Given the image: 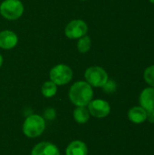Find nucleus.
Listing matches in <instances>:
<instances>
[{"label": "nucleus", "instance_id": "nucleus-19", "mask_svg": "<svg viewBox=\"0 0 154 155\" xmlns=\"http://www.w3.org/2000/svg\"><path fill=\"white\" fill-rule=\"evenodd\" d=\"M146 120L151 124H154V110H151L147 112V118Z\"/></svg>", "mask_w": 154, "mask_h": 155}, {"label": "nucleus", "instance_id": "nucleus-16", "mask_svg": "<svg viewBox=\"0 0 154 155\" xmlns=\"http://www.w3.org/2000/svg\"><path fill=\"white\" fill-rule=\"evenodd\" d=\"M144 79L146 83L154 88V65H152L144 71Z\"/></svg>", "mask_w": 154, "mask_h": 155}, {"label": "nucleus", "instance_id": "nucleus-13", "mask_svg": "<svg viewBox=\"0 0 154 155\" xmlns=\"http://www.w3.org/2000/svg\"><path fill=\"white\" fill-rule=\"evenodd\" d=\"M74 117L78 124H85L89 120L90 113L85 106H78L74 112Z\"/></svg>", "mask_w": 154, "mask_h": 155}, {"label": "nucleus", "instance_id": "nucleus-4", "mask_svg": "<svg viewBox=\"0 0 154 155\" xmlns=\"http://www.w3.org/2000/svg\"><path fill=\"white\" fill-rule=\"evenodd\" d=\"M73 70L70 66L64 64H59L54 66L49 74L50 81L54 82L56 85H64L71 82L73 79Z\"/></svg>", "mask_w": 154, "mask_h": 155}, {"label": "nucleus", "instance_id": "nucleus-8", "mask_svg": "<svg viewBox=\"0 0 154 155\" xmlns=\"http://www.w3.org/2000/svg\"><path fill=\"white\" fill-rule=\"evenodd\" d=\"M18 43L17 35L11 30H3L0 32V48L9 50L16 46Z\"/></svg>", "mask_w": 154, "mask_h": 155}, {"label": "nucleus", "instance_id": "nucleus-9", "mask_svg": "<svg viewBox=\"0 0 154 155\" xmlns=\"http://www.w3.org/2000/svg\"><path fill=\"white\" fill-rule=\"evenodd\" d=\"M31 155H60V152L54 144L48 142H43L37 143L33 148Z\"/></svg>", "mask_w": 154, "mask_h": 155}, {"label": "nucleus", "instance_id": "nucleus-7", "mask_svg": "<svg viewBox=\"0 0 154 155\" xmlns=\"http://www.w3.org/2000/svg\"><path fill=\"white\" fill-rule=\"evenodd\" d=\"M88 111L93 117L104 118L109 115L111 112V106L108 102L102 99H96L92 100L89 103Z\"/></svg>", "mask_w": 154, "mask_h": 155}, {"label": "nucleus", "instance_id": "nucleus-20", "mask_svg": "<svg viewBox=\"0 0 154 155\" xmlns=\"http://www.w3.org/2000/svg\"><path fill=\"white\" fill-rule=\"evenodd\" d=\"M3 62H4V59H3L2 54H0V67H1V66H2V64H3Z\"/></svg>", "mask_w": 154, "mask_h": 155}, {"label": "nucleus", "instance_id": "nucleus-2", "mask_svg": "<svg viewBox=\"0 0 154 155\" xmlns=\"http://www.w3.org/2000/svg\"><path fill=\"white\" fill-rule=\"evenodd\" d=\"M45 129L44 119L37 114L28 116L23 124V132L25 136L29 138H35L40 136Z\"/></svg>", "mask_w": 154, "mask_h": 155}, {"label": "nucleus", "instance_id": "nucleus-6", "mask_svg": "<svg viewBox=\"0 0 154 155\" xmlns=\"http://www.w3.org/2000/svg\"><path fill=\"white\" fill-rule=\"evenodd\" d=\"M88 32L87 24L81 19H74L70 21L64 29V35L70 39H79L86 35Z\"/></svg>", "mask_w": 154, "mask_h": 155}, {"label": "nucleus", "instance_id": "nucleus-18", "mask_svg": "<svg viewBox=\"0 0 154 155\" xmlns=\"http://www.w3.org/2000/svg\"><path fill=\"white\" fill-rule=\"evenodd\" d=\"M44 116H45V118L48 119V120H53V119L55 117V112H54V110L52 109V108L47 109V110L45 111V113H44Z\"/></svg>", "mask_w": 154, "mask_h": 155}, {"label": "nucleus", "instance_id": "nucleus-22", "mask_svg": "<svg viewBox=\"0 0 154 155\" xmlns=\"http://www.w3.org/2000/svg\"><path fill=\"white\" fill-rule=\"evenodd\" d=\"M80 1H86V0H80Z\"/></svg>", "mask_w": 154, "mask_h": 155}, {"label": "nucleus", "instance_id": "nucleus-1", "mask_svg": "<svg viewBox=\"0 0 154 155\" xmlns=\"http://www.w3.org/2000/svg\"><path fill=\"white\" fill-rule=\"evenodd\" d=\"M93 87L84 81H78L74 83L69 91V98L71 102L77 107L88 105L93 100Z\"/></svg>", "mask_w": 154, "mask_h": 155}, {"label": "nucleus", "instance_id": "nucleus-17", "mask_svg": "<svg viewBox=\"0 0 154 155\" xmlns=\"http://www.w3.org/2000/svg\"><path fill=\"white\" fill-rule=\"evenodd\" d=\"M116 87H117L116 86V83L114 81H113V80H108L105 83V84L103 86V90L106 93H113V92H115Z\"/></svg>", "mask_w": 154, "mask_h": 155}, {"label": "nucleus", "instance_id": "nucleus-5", "mask_svg": "<svg viewBox=\"0 0 154 155\" xmlns=\"http://www.w3.org/2000/svg\"><path fill=\"white\" fill-rule=\"evenodd\" d=\"M85 82L93 87H103L109 80L106 71L100 66H91L85 70Z\"/></svg>", "mask_w": 154, "mask_h": 155}, {"label": "nucleus", "instance_id": "nucleus-21", "mask_svg": "<svg viewBox=\"0 0 154 155\" xmlns=\"http://www.w3.org/2000/svg\"><path fill=\"white\" fill-rule=\"evenodd\" d=\"M150 2H151V3H152V4H154V0H150Z\"/></svg>", "mask_w": 154, "mask_h": 155}, {"label": "nucleus", "instance_id": "nucleus-11", "mask_svg": "<svg viewBox=\"0 0 154 155\" xmlns=\"http://www.w3.org/2000/svg\"><path fill=\"white\" fill-rule=\"evenodd\" d=\"M128 118L132 123L140 124L146 121L147 112L141 106H135L130 109L128 113Z\"/></svg>", "mask_w": 154, "mask_h": 155}, {"label": "nucleus", "instance_id": "nucleus-10", "mask_svg": "<svg viewBox=\"0 0 154 155\" xmlns=\"http://www.w3.org/2000/svg\"><path fill=\"white\" fill-rule=\"evenodd\" d=\"M140 105L146 112L154 110V88L149 87L144 89L140 95Z\"/></svg>", "mask_w": 154, "mask_h": 155}, {"label": "nucleus", "instance_id": "nucleus-12", "mask_svg": "<svg viewBox=\"0 0 154 155\" xmlns=\"http://www.w3.org/2000/svg\"><path fill=\"white\" fill-rule=\"evenodd\" d=\"M66 155H88L87 145L82 141H74L66 148Z\"/></svg>", "mask_w": 154, "mask_h": 155}, {"label": "nucleus", "instance_id": "nucleus-15", "mask_svg": "<svg viewBox=\"0 0 154 155\" xmlns=\"http://www.w3.org/2000/svg\"><path fill=\"white\" fill-rule=\"evenodd\" d=\"M91 45H92L91 38L87 35H84L79 38L78 43H77V50L81 54H85L89 52V50L91 49Z\"/></svg>", "mask_w": 154, "mask_h": 155}, {"label": "nucleus", "instance_id": "nucleus-14", "mask_svg": "<svg viewBox=\"0 0 154 155\" xmlns=\"http://www.w3.org/2000/svg\"><path fill=\"white\" fill-rule=\"evenodd\" d=\"M56 92H57V85L52 81H47L42 85V94L46 98L54 96Z\"/></svg>", "mask_w": 154, "mask_h": 155}, {"label": "nucleus", "instance_id": "nucleus-3", "mask_svg": "<svg viewBox=\"0 0 154 155\" xmlns=\"http://www.w3.org/2000/svg\"><path fill=\"white\" fill-rule=\"evenodd\" d=\"M24 10V5L20 0H4L0 5V15L11 21L20 18Z\"/></svg>", "mask_w": 154, "mask_h": 155}]
</instances>
